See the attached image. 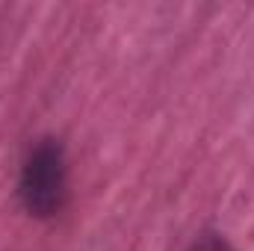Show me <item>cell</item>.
Masks as SVG:
<instances>
[{"label":"cell","mask_w":254,"mask_h":251,"mask_svg":"<svg viewBox=\"0 0 254 251\" xmlns=\"http://www.w3.org/2000/svg\"><path fill=\"white\" fill-rule=\"evenodd\" d=\"M21 198L33 216H54L65 201V157L57 139H42L21 172Z\"/></svg>","instance_id":"1"},{"label":"cell","mask_w":254,"mask_h":251,"mask_svg":"<svg viewBox=\"0 0 254 251\" xmlns=\"http://www.w3.org/2000/svg\"><path fill=\"white\" fill-rule=\"evenodd\" d=\"M190 251H234L222 237H213V234H207V237H201V240H195L190 246Z\"/></svg>","instance_id":"2"}]
</instances>
